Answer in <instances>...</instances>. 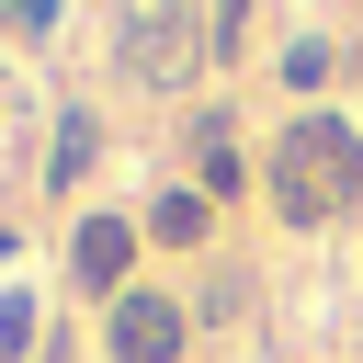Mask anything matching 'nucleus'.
Returning a JSON list of instances; mask_svg holds the SVG:
<instances>
[{
  "label": "nucleus",
  "mask_w": 363,
  "mask_h": 363,
  "mask_svg": "<svg viewBox=\"0 0 363 363\" xmlns=\"http://www.w3.org/2000/svg\"><path fill=\"white\" fill-rule=\"evenodd\" d=\"M136 227H147V238H159V250H216V227H227V216H216V204H204V193H193V182H159V193H147V216H136Z\"/></svg>",
  "instance_id": "nucleus-6"
},
{
  "label": "nucleus",
  "mask_w": 363,
  "mask_h": 363,
  "mask_svg": "<svg viewBox=\"0 0 363 363\" xmlns=\"http://www.w3.org/2000/svg\"><path fill=\"white\" fill-rule=\"evenodd\" d=\"M272 68H284V91H295V113H306V102H318V79L340 68V34H295V45L272 57Z\"/></svg>",
  "instance_id": "nucleus-8"
},
{
  "label": "nucleus",
  "mask_w": 363,
  "mask_h": 363,
  "mask_svg": "<svg viewBox=\"0 0 363 363\" xmlns=\"http://www.w3.org/2000/svg\"><path fill=\"white\" fill-rule=\"evenodd\" d=\"M0 34H23V45H45V34H57V0H11V11H0Z\"/></svg>",
  "instance_id": "nucleus-11"
},
{
  "label": "nucleus",
  "mask_w": 363,
  "mask_h": 363,
  "mask_svg": "<svg viewBox=\"0 0 363 363\" xmlns=\"http://www.w3.org/2000/svg\"><path fill=\"white\" fill-rule=\"evenodd\" d=\"M34 340H45V306L34 295H0V363H23Z\"/></svg>",
  "instance_id": "nucleus-9"
},
{
  "label": "nucleus",
  "mask_w": 363,
  "mask_h": 363,
  "mask_svg": "<svg viewBox=\"0 0 363 363\" xmlns=\"http://www.w3.org/2000/svg\"><path fill=\"white\" fill-rule=\"evenodd\" d=\"M102 159V125H91V102H57V125H45V193H79V170Z\"/></svg>",
  "instance_id": "nucleus-7"
},
{
  "label": "nucleus",
  "mask_w": 363,
  "mask_h": 363,
  "mask_svg": "<svg viewBox=\"0 0 363 363\" xmlns=\"http://www.w3.org/2000/svg\"><path fill=\"white\" fill-rule=\"evenodd\" d=\"M68 295H91V306L136 295V216H79L68 227Z\"/></svg>",
  "instance_id": "nucleus-5"
},
{
  "label": "nucleus",
  "mask_w": 363,
  "mask_h": 363,
  "mask_svg": "<svg viewBox=\"0 0 363 363\" xmlns=\"http://www.w3.org/2000/svg\"><path fill=\"white\" fill-rule=\"evenodd\" d=\"M261 193H272V216H284L295 238L340 227V216L363 204V136H352L329 102L284 113V125H272V147H261Z\"/></svg>",
  "instance_id": "nucleus-1"
},
{
  "label": "nucleus",
  "mask_w": 363,
  "mask_h": 363,
  "mask_svg": "<svg viewBox=\"0 0 363 363\" xmlns=\"http://www.w3.org/2000/svg\"><path fill=\"white\" fill-rule=\"evenodd\" d=\"M238 45H250V11H238V0L204 11V68H238Z\"/></svg>",
  "instance_id": "nucleus-10"
},
{
  "label": "nucleus",
  "mask_w": 363,
  "mask_h": 363,
  "mask_svg": "<svg viewBox=\"0 0 363 363\" xmlns=\"http://www.w3.org/2000/svg\"><path fill=\"white\" fill-rule=\"evenodd\" d=\"M113 68H125L136 91L204 79V11H125V23H113Z\"/></svg>",
  "instance_id": "nucleus-2"
},
{
  "label": "nucleus",
  "mask_w": 363,
  "mask_h": 363,
  "mask_svg": "<svg viewBox=\"0 0 363 363\" xmlns=\"http://www.w3.org/2000/svg\"><path fill=\"white\" fill-rule=\"evenodd\" d=\"M182 159H193V193H204L216 216H227V204L250 193V170H261L250 136H238V102H193V113H182Z\"/></svg>",
  "instance_id": "nucleus-4"
},
{
  "label": "nucleus",
  "mask_w": 363,
  "mask_h": 363,
  "mask_svg": "<svg viewBox=\"0 0 363 363\" xmlns=\"http://www.w3.org/2000/svg\"><path fill=\"white\" fill-rule=\"evenodd\" d=\"M102 352H113V363H182V352H193V306H182L170 284H136V295L102 306Z\"/></svg>",
  "instance_id": "nucleus-3"
}]
</instances>
